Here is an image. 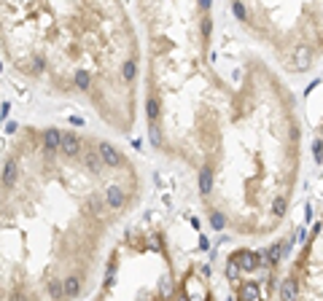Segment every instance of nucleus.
<instances>
[{
    "mask_svg": "<svg viewBox=\"0 0 323 301\" xmlns=\"http://www.w3.org/2000/svg\"><path fill=\"white\" fill-rule=\"evenodd\" d=\"M151 148L189 172L215 232L245 242L286 226L302 178V116L259 54L221 67L213 0H135Z\"/></svg>",
    "mask_w": 323,
    "mask_h": 301,
    "instance_id": "1",
    "label": "nucleus"
},
{
    "mask_svg": "<svg viewBox=\"0 0 323 301\" xmlns=\"http://www.w3.org/2000/svg\"><path fill=\"white\" fill-rule=\"evenodd\" d=\"M140 199L143 172L113 140L17 127L0 153V299L89 296L113 232Z\"/></svg>",
    "mask_w": 323,
    "mask_h": 301,
    "instance_id": "2",
    "label": "nucleus"
},
{
    "mask_svg": "<svg viewBox=\"0 0 323 301\" xmlns=\"http://www.w3.org/2000/svg\"><path fill=\"white\" fill-rule=\"evenodd\" d=\"M0 57L17 78L129 134L140 105V33L124 0H0Z\"/></svg>",
    "mask_w": 323,
    "mask_h": 301,
    "instance_id": "3",
    "label": "nucleus"
},
{
    "mask_svg": "<svg viewBox=\"0 0 323 301\" xmlns=\"http://www.w3.org/2000/svg\"><path fill=\"white\" fill-rule=\"evenodd\" d=\"M97 299H213L208 264L159 218L129 226L108 250Z\"/></svg>",
    "mask_w": 323,
    "mask_h": 301,
    "instance_id": "4",
    "label": "nucleus"
},
{
    "mask_svg": "<svg viewBox=\"0 0 323 301\" xmlns=\"http://www.w3.org/2000/svg\"><path fill=\"white\" fill-rule=\"evenodd\" d=\"M234 24L272 57L275 67L305 75L321 62L323 0H226Z\"/></svg>",
    "mask_w": 323,
    "mask_h": 301,
    "instance_id": "5",
    "label": "nucleus"
},
{
    "mask_svg": "<svg viewBox=\"0 0 323 301\" xmlns=\"http://www.w3.org/2000/svg\"><path fill=\"white\" fill-rule=\"evenodd\" d=\"M283 299H321V229L310 232L307 242L294 255V261L286 269V277H280Z\"/></svg>",
    "mask_w": 323,
    "mask_h": 301,
    "instance_id": "6",
    "label": "nucleus"
}]
</instances>
